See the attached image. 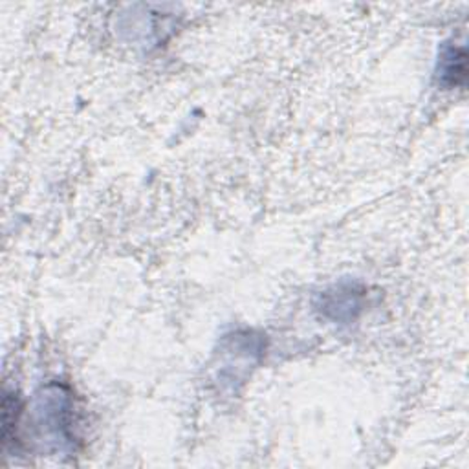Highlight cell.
<instances>
[{"label": "cell", "mask_w": 469, "mask_h": 469, "mask_svg": "<svg viewBox=\"0 0 469 469\" xmlns=\"http://www.w3.org/2000/svg\"><path fill=\"white\" fill-rule=\"evenodd\" d=\"M72 410L70 392L61 385H50L37 396L35 422L39 435L53 442V449L61 451L74 442Z\"/></svg>", "instance_id": "6da1fadb"}, {"label": "cell", "mask_w": 469, "mask_h": 469, "mask_svg": "<svg viewBox=\"0 0 469 469\" xmlns=\"http://www.w3.org/2000/svg\"><path fill=\"white\" fill-rule=\"evenodd\" d=\"M325 312L336 310L334 317L336 319H343V316L346 314V317H352V310L360 308V303L356 299V291L348 288H337L334 293H325V305H323Z\"/></svg>", "instance_id": "3957f363"}, {"label": "cell", "mask_w": 469, "mask_h": 469, "mask_svg": "<svg viewBox=\"0 0 469 469\" xmlns=\"http://www.w3.org/2000/svg\"><path fill=\"white\" fill-rule=\"evenodd\" d=\"M437 78L444 87H456L464 83L465 79V50L456 48L455 44L444 46L438 67H437Z\"/></svg>", "instance_id": "7a4b0ae2"}]
</instances>
